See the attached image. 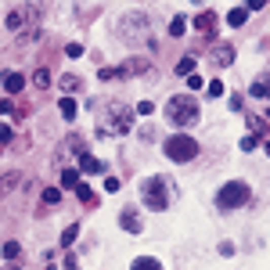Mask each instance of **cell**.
Returning <instances> with one entry per match:
<instances>
[{
  "instance_id": "obj_1",
  "label": "cell",
  "mask_w": 270,
  "mask_h": 270,
  "mask_svg": "<svg viewBox=\"0 0 270 270\" xmlns=\"http://www.w3.org/2000/svg\"><path fill=\"white\" fill-rule=\"evenodd\" d=\"M133 130V108L119 105V101H108L97 115V137H123Z\"/></svg>"
},
{
  "instance_id": "obj_2",
  "label": "cell",
  "mask_w": 270,
  "mask_h": 270,
  "mask_svg": "<svg viewBox=\"0 0 270 270\" xmlns=\"http://www.w3.org/2000/svg\"><path fill=\"white\" fill-rule=\"evenodd\" d=\"M162 115H166V123H170V126L187 130V126H195V123L202 119V108H198V101L191 97V94H173V97L166 101Z\"/></svg>"
},
{
  "instance_id": "obj_3",
  "label": "cell",
  "mask_w": 270,
  "mask_h": 270,
  "mask_svg": "<svg viewBox=\"0 0 270 270\" xmlns=\"http://www.w3.org/2000/svg\"><path fill=\"white\" fill-rule=\"evenodd\" d=\"M141 202H144L151 213H166L170 202H173L170 180H166V177H148V180H141Z\"/></svg>"
},
{
  "instance_id": "obj_4",
  "label": "cell",
  "mask_w": 270,
  "mask_h": 270,
  "mask_svg": "<svg viewBox=\"0 0 270 270\" xmlns=\"http://www.w3.org/2000/svg\"><path fill=\"white\" fill-rule=\"evenodd\" d=\"M249 202H252V187H249L245 180H227V184L216 191V206H220L223 213L242 209V206H249Z\"/></svg>"
},
{
  "instance_id": "obj_5",
  "label": "cell",
  "mask_w": 270,
  "mask_h": 270,
  "mask_svg": "<svg viewBox=\"0 0 270 270\" xmlns=\"http://www.w3.org/2000/svg\"><path fill=\"white\" fill-rule=\"evenodd\" d=\"M162 151L173 162H191V159H198V141L191 133H173V137L162 141Z\"/></svg>"
},
{
  "instance_id": "obj_6",
  "label": "cell",
  "mask_w": 270,
  "mask_h": 270,
  "mask_svg": "<svg viewBox=\"0 0 270 270\" xmlns=\"http://www.w3.org/2000/svg\"><path fill=\"white\" fill-rule=\"evenodd\" d=\"M4 25H8L11 32L29 29V25H40V0H25L22 8H15V11L4 18Z\"/></svg>"
},
{
  "instance_id": "obj_7",
  "label": "cell",
  "mask_w": 270,
  "mask_h": 270,
  "mask_svg": "<svg viewBox=\"0 0 270 270\" xmlns=\"http://www.w3.org/2000/svg\"><path fill=\"white\" fill-rule=\"evenodd\" d=\"M144 29H148V15L130 11V15H123V18H119V40H141Z\"/></svg>"
},
{
  "instance_id": "obj_8",
  "label": "cell",
  "mask_w": 270,
  "mask_h": 270,
  "mask_svg": "<svg viewBox=\"0 0 270 270\" xmlns=\"http://www.w3.org/2000/svg\"><path fill=\"white\" fill-rule=\"evenodd\" d=\"M216 11H202V15H195V29L202 32V36H213V29H216Z\"/></svg>"
},
{
  "instance_id": "obj_9",
  "label": "cell",
  "mask_w": 270,
  "mask_h": 270,
  "mask_svg": "<svg viewBox=\"0 0 270 270\" xmlns=\"http://www.w3.org/2000/svg\"><path fill=\"white\" fill-rule=\"evenodd\" d=\"M148 69H151V58H126V61L119 65L123 76H137V72H148Z\"/></svg>"
},
{
  "instance_id": "obj_10",
  "label": "cell",
  "mask_w": 270,
  "mask_h": 270,
  "mask_svg": "<svg viewBox=\"0 0 270 270\" xmlns=\"http://www.w3.org/2000/svg\"><path fill=\"white\" fill-rule=\"evenodd\" d=\"M230 61H234V47H230V44H216V47H213V65L227 69Z\"/></svg>"
},
{
  "instance_id": "obj_11",
  "label": "cell",
  "mask_w": 270,
  "mask_h": 270,
  "mask_svg": "<svg viewBox=\"0 0 270 270\" xmlns=\"http://www.w3.org/2000/svg\"><path fill=\"white\" fill-rule=\"evenodd\" d=\"M119 223H123V230H130V234H141V230H144V227H141V216H137L133 209H123V213H119Z\"/></svg>"
},
{
  "instance_id": "obj_12",
  "label": "cell",
  "mask_w": 270,
  "mask_h": 270,
  "mask_svg": "<svg viewBox=\"0 0 270 270\" xmlns=\"http://www.w3.org/2000/svg\"><path fill=\"white\" fill-rule=\"evenodd\" d=\"M249 94H252V97H270V72L256 76V80H252V87H249Z\"/></svg>"
},
{
  "instance_id": "obj_13",
  "label": "cell",
  "mask_w": 270,
  "mask_h": 270,
  "mask_svg": "<svg viewBox=\"0 0 270 270\" xmlns=\"http://www.w3.org/2000/svg\"><path fill=\"white\" fill-rule=\"evenodd\" d=\"M18 184H22V173H15V170H11V173H4V177H0V198H8Z\"/></svg>"
},
{
  "instance_id": "obj_14",
  "label": "cell",
  "mask_w": 270,
  "mask_h": 270,
  "mask_svg": "<svg viewBox=\"0 0 270 270\" xmlns=\"http://www.w3.org/2000/svg\"><path fill=\"white\" fill-rule=\"evenodd\" d=\"M0 83H4L8 94H18V90L25 87V76H22V72H4V80H0Z\"/></svg>"
},
{
  "instance_id": "obj_15",
  "label": "cell",
  "mask_w": 270,
  "mask_h": 270,
  "mask_svg": "<svg viewBox=\"0 0 270 270\" xmlns=\"http://www.w3.org/2000/svg\"><path fill=\"white\" fill-rule=\"evenodd\" d=\"M130 270H162V263H159L155 256H137V259L130 263Z\"/></svg>"
},
{
  "instance_id": "obj_16",
  "label": "cell",
  "mask_w": 270,
  "mask_h": 270,
  "mask_svg": "<svg viewBox=\"0 0 270 270\" xmlns=\"http://www.w3.org/2000/svg\"><path fill=\"white\" fill-rule=\"evenodd\" d=\"M58 87H61L65 94H80V90H83V80H80V76H72V72H69V76H61V83H58Z\"/></svg>"
},
{
  "instance_id": "obj_17",
  "label": "cell",
  "mask_w": 270,
  "mask_h": 270,
  "mask_svg": "<svg viewBox=\"0 0 270 270\" xmlns=\"http://www.w3.org/2000/svg\"><path fill=\"white\" fill-rule=\"evenodd\" d=\"M80 173H105V166L87 151V155H80Z\"/></svg>"
},
{
  "instance_id": "obj_18",
  "label": "cell",
  "mask_w": 270,
  "mask_h": 270,
  "mask_svg": "<svg viewBox=\"0 0 270 270\" xmlns=\"http://www.w3.org/2000/svg\"><path fill=\"white\" fill-rule=\"evenodd\" d=\"M40 202H44V209H54V206L61 202V187H44V195H40Z\"/></svg>"
},
{
  "instance_id": "obj_19",
  "label": "cell",
  "mask_w": 270,
  "mask_h": 270,
  "mask_svg": "<svg viewBox=\"0 0 270 270\" xmlns=\"http://www.w3.org/2000/svg\"><path fill=\"white\" fill-rule=\"evenodd\" d=\"M227 22H230V25H234V29H242V25L249 22V8H234V11H230V15H227Z\"/></svg>"
},
{
  "instance_id": "obj_20",
  "label": "cell",
  "mask_w": 270,
  "mask_h": 270,
  "mask_svg": "<svg viewBox=\"0 0 270 270\" xmlns=\"http://www.w3.org/2000/svg\"><path fill=\"white\" fill-rule=\"evenodd\" d=\"M76 184H80V166H76V170H65V173H61V187H72V191H76Z\"/></svg>"
},
{
  "instance_id": "obj_21",
  "label": "cell",
  "mask_w": 270,
  "mask_h": 270,
  "mask_svg": "<svg viewBox=\"0 0 270 270\" xmlns=\"http://www.w3.org/2000/svg\"><path fill=\"white\" fill-rule=\"evenodd\" d=\"M191 72H195V58L184 54V58L177 61V76H191Z\"/></svg>"
},
{
  "instance_id": "obj_22",
  "label": "cell",
  "mask_w": 270,
  "mask_h": 270,
  "mask_svg": "<svg viewBox=\"0 0 270 270\" xmlns=\"http://www.w3.org/2000/svg\"><path fill=\"white\" fill-rule=\"evenodd\" d=\"M184 32H187V18H184V15H177V18L170 22V36H184Z\"/></svg>"
},
{
  "instance_id": "obj_23",
  "label": "cell",
  "mask_w": 270,
  "mask_h": 270,
  "mask_svg": "<svg viewBox=\"0 0 270 270\" xmlns=\"http://www.w3.org/2000/svg\"><path fill=\"white\" fill-rule=\"evenodd\" d=\"M76 195L83 198V206H97V202H94V191H90L87 184H76Z\"/></svg>"
},
{
  "instance_id": "obj_24",
  "label": "cell",
  "mask_w": 270,
  "mask_h": 270,
  "mask_svg": "<svg viewBox=\"0 0 270 270\" xmlns=\"http://www.w3.org/2000/svg\"><path fill=\"white\" fill-rule=\"evenodd\" d=\"M32 83H36V87L44 90V87L51 83V72H47V69H36V72H32Z\"/></svg>"
},
{
  "instance_id": "obj_25",
  "label": "cell",
  "mask_w": 270,
  "mask_h": 270,
  "mask_svg": "<svg viewBox=\"0 0 270 270\" xmlns=\"http://www.w3.org/2000/svg\"><path fill=\"white\" fill-rule=\"evenodd\" d=\"M58 108H61L65 119H76V101H72V97H61V105H58Z\"/></svg>"
},
{
  "instance_id": "obj_26",
  "label": "cell",
  "mask_w": 270,
  "mask_h": 270,
  "mask_svg": "<svg viewBox=\"0 0 270 270\" xmlns=\"http://www.w3.org/2000/svg\"><path fill=\"white\" fill-rule=\"evenodd\" d=\"M76 238H80V223H72V227H65V234H61V245H72Z\"/></svg>"
},
{
  "instance_id": "obj_27",
  "label": "cell",
  "mask_w": 270,
  "mask_h": 270,
  "mask_svg": "<svg viewBox=\"0 0 270 270\" xmlns=\"http://www.w3.org/2000/svg\"><path fill=\"white\" fill-rule=\"evenodd\" d=\"M22 256V245L18 242H4V259H18Z\"/></svg>"
},
{
  "instance_id": "obj_28",
  "label": "cell",
  "mask_w": 270,
  "mask_h": 270,
  "mask_svg": "<svg viewBox=\"0 0 270 270\" xmlns=\"http://www.w3.org/2000/svg\"><path fill=\"white\" fill-rule=\"evenodd\" d=\"M65 144H69V148H72V151H76V155H87V144H83V141H80V137H69V141H65Z\"/></svg>"
},
{
  "instance_id": "obj_29",
  "label": "cell",
  "mask_w": 270,
  "mask_h": 270,
  "mask_svg": "<svg viewBox=\"0 0 270 270\" xmlns=\"http://www.w3.org/2000/svg\"><path fill=\"white\" fill-rule=\"evenodd\" d=\"M40 32H44L40 25H29V29L22 32V44H32V40H36V36H40Z\"/></svg>"
},
{
  "instance_id": "obj_30",
  "label": "cell",
  "mask_w": 270,
  "mask_h": 270,
  "mask_svg": "<svg viewBox=\"0 0 270 270\" xmlns=\"http://www.w3.org/2000/svg\"><path fill=\"white\" fill-rule=\"evenodd\" d=\"M249 126H252V133H256V137H259L263 130H266V123L259 119V115H249Z\"/></svg>"
},
{
  "instance_id": "obj_31",
  "label": "cell",
  "mask_w": 270,
  "mask_h": 270,
  "mask_svg": "<svg viewBox=\"0 0 270 270\" xmlns=\"http://www.w3.org/2000/svg\"><path fill=\"white\" fill-rule=\"evenodd\" d=\"M0 141H4V144H11V141H15V130H11L8 123H0Z\"/></svg>"
},
{
  "instance_id": "obj_32",
  "label": "cell",
  "mask_w": 270,
  "mask_h": 270,
  "mask_svg": "<svg viewBox=\"0 0 270 270\" xmlns=\"http://www.w3.org/2000/svg\"><path fill=\"white\" fill-rule=\"evenodd\" d=\"M206 90H209V97H223V83H220V80H213Z\"/></svg>"
},
{
  "instance_id": "obj_33",
  "label": "cell",
  "mask_w": 270,
  "mask_h": 270,
  "mask_svg": "<svg viewBox=\"0 0 270 270\" xmlns=\"http://www.w3.org/2000/svg\"><path fill=\"white\" fill-rule=\"evenodd\" d=\"M65 54H69V58H80V54H83V44H69Z\"/></svg>"
},
{
  "instance_id": "obj_34",
  "label": "cell",
  "mask_w": 270,
  "mask_h": 270,
  "mask_svg": "<svg viewBox=\"0 0 270 270\" xmlns=\"http://www.w3.org/2000/svg\"><path fill=\"white\" fill-rule=\"evenodd\" d=\"M187 87H191V90H198V87H206V83H202V76L191 72V76H187Z\"/></svg>"
},
{
  "instance_id": "obj_35",
  "label": "cell",
  "mask_w": 270,
  "mask_h": 270,
  "mask_svg": "<svg viewBox=\"0 0 270 270\" xmlns=\"http://www.w3.org/2000/svg\"><path fill=\"white\" fill-rule=\"evenodd\" d=\"M119 76H123L119 69H101V80H119Z\"/></svg>"
},
{
  "instance_id": "obj_36",
  "label": "cell",
  "mask_w": 270,
  "mask_h": 270,
  "mask_svg": "<svg viewBox=\"0 0 270 270\" xmlns=\"http://www.w3.org/2000/svg\"><path fill=\"white\" fill-rule=\"evenodd\" d=\"M256 148V133H249V137H242V151H252Z\"/></svg>"
},
{
  "instance_id": "obj_37",
  "label": "cell",
  "mask_w": 270,
  "mask_h": 270,
  "mask_svg": "<svg viewBox=\"0 0 270 270\" xmlns=\"http://www.w3.org/2000/svg\"><path fill=\"white\" fill-rule=\"evenodd\" d=\"M137 112H141V115H151V112H155V105H151V101H141Z\"/></svg>"
},
{
  "instance_id": "obj_38",
  "label": "cell",
  "mask_w": 270,
  "mask_h": 270,
  "mask_svg": "<svg viewBox=\"0 0 270 270\" xmlns=\"http://www.w3.org/2000/svg\"><path fill=\"white\" fill-rule=\"evenodd\" d=\"M8 112H15V105H11L8 97H0V115H8Z\"/></svg>"
},
{
  "instance_id": "obj_39",
  "label": "cell",
  "mask_w": 270,
  "mask_h": 270,
  "mask_svg": "<svg viewBox=\"0 0 270 270\" xmlns=\"http://www.w3.org/2000/svg\"><path fill=\"white\" fill-rule=\"evenodd\" d=\"M65 270H80V263H76V256H69V259H65Z\"/></svg>"
},
{
  "instance_id": "obj_40",
  "label": "cell",
  "mask_w": 270,
  "mask_h": 270,
  "mask_svg": "<svg viewBox=\"0 0 270 270\" xmlns=\"http://www.w3.org/2000/svg\"><path fill=\"white\" fill-rule=\"evenodd\" d=\"M263 4H266V0H249V11H259Z\"/></svg>"
},
{
  "instance_id": "obj_41",
  "label": "cell",
  "mask_w": 270,
  "mask_h": 270,
  "mask_svg": "<svg viewBox=\"0 0 270 270\" xmlns=\"http://www.w3.org/2000/svg\"><path fill=\"white\" fill-rule=\"evenodd\" d=\"M263 148H266V155H270V141H266V144H263Z\"/></svg>"
},
{
  "instance_id": "obj_42",
  "label": "cell",
  "mask_w": 270,
  "mask_h": 270,
  "mask_svg": "<svg viewBox=\"0 0 270 270\" xmlns=\"http://www.w3.org/2000/svg\"><path fill=\"white\" fill-rule=\"evenodd\" d=\"M44 270H54V266H44Z\"/></svg>"
}]
</instances>
